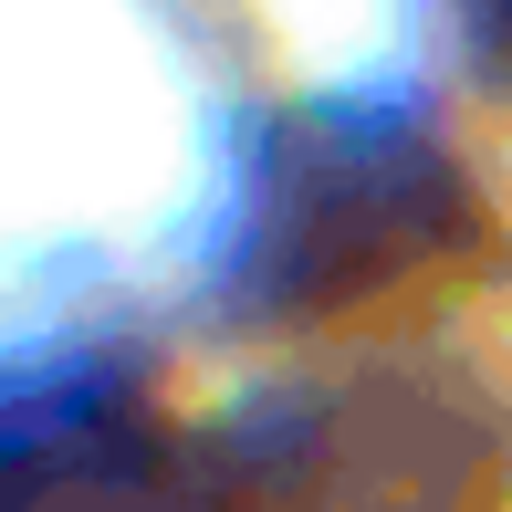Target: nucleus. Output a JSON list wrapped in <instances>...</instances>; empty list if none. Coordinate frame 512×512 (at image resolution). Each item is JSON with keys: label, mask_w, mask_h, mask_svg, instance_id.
Masks as SVG:
<instances>
[{"label": "nucleus", "mask_w": 512, "mask_h": 512, "mask_svg": "<svg viewBox=\"0 0 512 512\" xmlns=\"http://www.w3.org/2000/svg\"><path fill=\"white\" fill-rule=\"evenodd\" d=\"M450 178L429 136L377 126V115H314L283 157H262L251 189V241H241V293L262 304H356L398 283L408 262L439 251Z\"/></svg>", "instance_id": "1"}, {"label": "nucleus", "mask_w": 512, "mask_h": 512, "mask_svg": "<svg viewBox=\"0 0 512 512\" xmlns=\"http://www.w3.org/2000/svg\"><path fill=\"white\" fill-rule=\"evenodd\" d=\"M471 21H481V53L512 74V0H471Z\"/></svg>", "instance_id": "2"}]
</instances>
